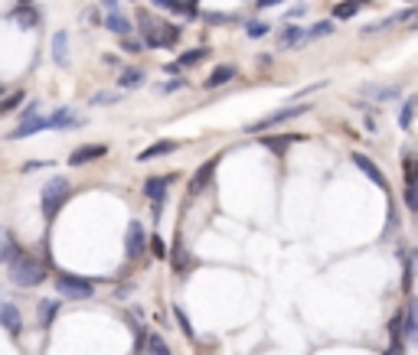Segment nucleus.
<instances>
[{
  "instance_id": "35",
  "label": "nucleus",
  "mask_w": 418,
  "mask_h": 355,
  "mask_svg": "<svg viewBox=\"0 0 418 355\" xmlns=\"http://www.w3.org/2000/svg\"><path fill=\"white\" fill-rule=\"evenodd\" d=\"M173 316H177V323H180L183 336H187V339H196V336H193V326H190V319H187V313H183L180 307H173Z\"/></svg>"
},
{
  "instance_id": "5",
  "label": "nucleus",
  "mask_w": 418,
  "mask_h": 355,
  "mask_svg": "<svg viewBox=\"0 0 418 355\" xmlns=\"http://www.w3.org/2000/svg\"><path fill=\"white\" fill-rule=\"evenodd\" d=\"M311 111V104H291V108H281V111L268 114V118H262L258 124H252V127H245V134H262V131H271V127H278V124H288L295 121V118H301V114Z\"/></svg>"
},
{
  "instance_id": "45",
  "label": "nucleus",
  "mask_w": 418,
  "mask_h": 355,
  "mask_svg": "<svg viewBox=\"0 0 418 355\" xmlns=\"http://www.w3.org/2000/svg\"><path fill=\"white\" fill-rule=\"evenodd\" d=\"M278 4H285V0H258V7L268 10V7H278Z\"/></svg>"
},
{
  "instance_id": "16",
  "label": "nucleus",
  "mask_w": 418,
  "mask_h": 355,
  "mask_svg": "<svg viewBox=\"0 0 418 355\" xmlns=\"http://www.w3.org/2000/svg\"><path fill=\"white\" fill-rule=\"evenodd\" d=\"M402 326H405L412 342H418V300L415 297L409 300V307L402 309Z\"/></svg>"
},
{
  "instance_id": "23",
  "label": "nucleus",
  "mask_w": 418,
  "mask_h": 355,
  "mask_svg": "<svg viewBox=\"0 0 418 355\" xmlns=\"http://www.w3.org/2000/svg\"><path fill=\"white\" fill-rule=\"evenodd\" d=\"M363 4H366V0H343V4H337V7H333V17H337V20H350V17H356Z\"/></svg>"
},
{
  "instance_id": "29",
  "label": "nucleus",
  "mask_w": 418,
  "mask_h": 355,
  "mask_svg": "<svg viewBox=\"0 0 418 355\" xmlns=\"http://www.w3.org/2000/svg\"><path fill=\"white\" fill-rule=\"evenodd\" d=\"M144 349H147V355H170V349H167V342H163V336H147V342H144Z\"/></svg>"
},
{
  "instance_id": "26",
  "label": "nucleus",
  "mask_w": 418,
  "mask_h": 355,
  "mask_svg": "<svg viewBox=\"0 0 418 355\" xmlns=\"http://www.w3.org/2000/svg\"><path fill=\"white\" fill-rule=\"evenodd\" d=\"M23 98H27V95H23V92L4 95V98H0V118H7L10 111H17V108H20V102H23Z\"/></svg>"
},
{
  "instance_id": "18",
  "label": "nucleus",
  "mask_w": 418,
  "mask_h": 355,
  "mask_svg": "<svg viewBox=\"0 0 418 355\" xmlns=\"http://www.w3.org/2000/svg\"><path fill=\"white\" fill-rule=\"evenodd\" d=\"M53 62H56V66H69V33L66 29H59L56 36H53Z\"/></svg>"
},
{
  "instance_id": "41",
  "label": "nucleus",
  "mask_w": 418,
  "mask_h": 355,
  "mask_svg": "<svg viewBox=\"0 0 418 355\" xmlns=\"http://www.w3.org/2000/svg\"><path fill=\"white\" fill-rule=\"evenodd\" d=\"M177 88H183V78H173V82H163V85H161L163 95H167V92H177Z\"/></svg>"
},
{
  "instance_id": "13",
  "label": "nucleus",
  "mask_w": 418,
  "mask_h": 355,
  "mask_svg": "<svg viewBox=\"0 0 418 355\" xmlns=\"http://www.w3.org/2000/svg\"><path fill=\"white\" fill-rule=\"evenodd\" d=\"M0 326L7 329V333H13V336H20V333H23V316H20V309L10 307V303H0Z\"/></svg>"
},
{
  "instance_id": "49",
  "label": "nucleus",
  "mask_w": 418,
  "mask_h": 355,
  "mask_svg": "<svg viewBox=\"0 0 418 355\" xmlns=\"http://www.w3.org/2000/svg\"><path fill=\"white\" fill-rule=\"evenodd\" d=\"M20 4H23V7H27V4H33V0H20Z\"/></svg>"
},
{
  "instance_id": "1",
  "label": "nucleus",
  "mask_w": 418,
  "mask_h": 355,
  "mask_svg": "<svg viewBox=\"0 0 418 355\" xmlns=\"http://www.w3.org/2000/svg\"><path fill=\"white\" fill-rule=\"evenodd\" d=\"M137 27H141V43H144L147 49L173 46V43L180 39V27H173V23H163V20L151 17V13H144V10H137Z\"/></svg>"
},
{
  "instance_id": "34",
  "label": "nucleus",
  "mask_w": 418,
  "mask_h": 355,
  "mask_svg": "<svg viewBox=\"0 0 418 355\" xmlns=\"http://www.w3.org/2000/svg\"><path fill=\"white\" fill-rule=\"evenodd\" d=\"M147 244H151V251H154V258H157V261H163V258H167V248H163L161 235H151V238H147Z\"/></svg>"
},
{
  "instance_id": "39",
  "label": "nucleus",
  "mask_w": 418,
  "mask_h": 355,
  "mask_svg": "<svg viewBox=\"0 0 418 355\" xmlns=\"http://www.w3.org/2000/svg\"><path fill=\"white\" fill-rule=\"evenodd\" d=\"M173 267H177V271H187V254H183V248L173 251Z\"/></svg>"
},
{
  "instance_id": "46",
  "label": "nucleus",
  "mask_w": 418,
  "mask_h": 355,
  "mask_svg": "<svg viewBox=\"0 0 418 355\" xmlns=\"http://www.w3.org/2000/svg\"><path fill=\"white\" fill-rule=\"evenodd\" d=\"M86 20H88V23H92V27H98V13H95V10H88V13H86Z\"/></svg>"
},
{
  "instance_id": "27",
  "label": "nucleus",
  "mask_w": 418,
  "mask_h": 355,
  "mask_svg": "<svg viewBox=\"0 0 418 355\" xmlns=\"http://www.w3.org/2000/svg\"><path fill=\"white\" fill-rule=\"evenodd\" d=\"M295 141H297V134H291V137H262V144H265L268 150H275V153H285Z\"/></svg>"
},
{
  "instance_id": "31",
  "label": "nucleus",
  "mask_w": 418,
  "mask_h": 355,
  "mask_svg": "<svg viewBox=\"0 0 418 355\" xmlns=\"http://www.w3.org/2000/svg\"><path fill=\"white\" fill-rule=\"evenodd\" d=\"M245 33L252 39H262V36H268V33H271V27H268V23H262V20H248L245 23Z\"/></svg>"
},
{
  "instance_id": "2",
  "label": "nucleus",
  "mask_w": 418,
  "mask_h": 355,
  "mask_svg": "<svg viewBox=\"0 0 418 355\" xmlns=\"http://www.w3.org/2000/svg\"><path fill=\"white\" fill-rule=\"evenodd\" d=\"M7 277H10V284H17V287H39V284H46V277H49V264L20 251L17 258L7 264Z\"/></svg>"
},
{
  "instance_id": "6",
  "label": "nucleus",
  "mask_w": 418,
  "mask_h": 355,
  "mask_svg": "<svg viewBox=\"0 0 418 355\" xmlns=\"http://www.w3.org/2000/svg\"><path fill=\"white\" fill-rule=\"evenodd\" d=\"M144 251H147V235H144V225L131 222V225H128V238H124V254H128V261H141Z\"/></svg>"
},
{
  "instance_id": "17",
  "label": "nucleus",
  "mask_w": 418,
  "mask_h": 355,
  "mask_svg": "<svg viewBox=\"0 0 418 355\" xmlns=\"http://www.w3.org/2000/svg\"><path fill=\"white\" fill-rule=\"evenodd\" d=\"M167 186H170V176H147L144 179V196L157 202V199L167 196Z\"/></svg>"
},
{
  "instance_id": "24",
  "label": "nucleus",
  "mask_w": 418,
  "mask_h": 355,
  "mask_svg": "<svg viewBox=\"0 0 418 355\" xmlns=\"http://www.w3.org/2000/svg\"><path fill=\"white\" fill-rule=\"evenodd\" d=\"M144 85V72L141 69H124L118 75V88H141Z\"/></svg>"
},
{
  "instance_id": "11",
  "label": "nucleus",
  "mask_w": 418,
  "mask_h": 355,
  "mask_svg": "<svg viewBox=\"0 0 418 355\" xmlns=\"http://www.w3.org/2000/svg\"><path fill=\"white\" fill-rule=\"evenodd\" d=\"M278 49H297V46H304L307 43V29H301V27H285V29H278Z\"/></svg>"
},
{
  "instance_id": "9",
  "label": "nucleus",
  "mask_w": 418,
  "mask_h": 355,
  "mask_svg": "<svg viewBox=\"0 0 418 355\" xmlns=\"http://www.w3.org/2000/svg\"><path fill=\"white\" fill-rule=\"evenodd\" d=\"M39 131H49V121L36 114V118H27L20 127H13V131L7 134V141H23V137H33V134H39Z\"/></svg>"
},
{
  "instance_id": "10",
  "label": "nucleus",
  "mask_w": 418,
  "mask_h": 355,
  "mask_svg": "<svg viewBox=\"0 0 418 355\" xmlns=\"http://www.w3.org/2000/svg\"><path fill=\"white\" fill-rule=\"evenodd\" d=\"M104 153H108L104 144H86V147H79L76 153L69 157V167H86V163H92V160H102Z\"/></svg>"
},
{
  "instance_id": "36",
  "label": "nucleus",
  "mask_w": 418,
  "mask_h": 355,
  "mask_svg": "<svg viewBox=\"0 0 418 355\" xmlns=\"http://www.w3.org/2000/svg\"><path fill=\"white\" fill-rule=\"evenodd\" d=\"M333 29H337V27H333V23H327V20H323V23H317V27H314L311 33H307V39H321V36H330Z\"/></svg>"
},
{
  "instance_id": "50",
  "label": "nucleus",
  "mask_w": 418,
  "mask_h": 355,
  "mask_svg": "<svg viewBox=\"0 0 418 355\" xmlns=\"http://www.w3.org/2000/svg\"><path fill=\"white\" fill-rule=\"evenodd\" d=\"M4 95H7V92H4V85H0V98H4Z\"/></svg>"
},
{
  "instance_id": "30",
  "label": "nucleus",
  "mask_w": 418,
  "mask_h": 355,
  "mask_svg": "<svg viewBox=\"0 0 418 355\" xmlns=\"http://www.w3.org/2000/svg\"><path fill=\"white\" fill-rule=\"evenodd\" d=\"M402 199H405V209L418 215V183H405V189H402Z\"/></svg>"
},
{
  "instance_id": "44",
  "label": "nucleus",
  "mask_w": 418,
  "mask_h": 355,
  "mask_svg": "<svg viewBox=\"0 0 418 355\" xmlns=\"http://www.w3.org/2000/svg\"><path fill=\"white\" fill-rule=\"evenodd\" d=\"M46 167H49L46 160H29L27 163V169H46Z\"/></svg>"
},
{
  "instance_id": "15",
  "label": "nucleus",
  "mask_w": 418,
  "mask_h": 355,
  "mask_svg": "<svg viewBox=\"0 0 418 355\" xmlns=\"http://www.w3.org/2000/svg\"><path fill=\"white\" fill-rule=\"evenodd\" d=\"M177 147H180L177 141H157V144H151L147 150H141V153H137V163H151V160L163 157V153H173Z\"/></svg>"
},
{
  "instance_id": "19",
  "label": "nucleus",
  "mask_w": 418,
  "mask_h": 355,
  "mask_svg": "<svg viewBox=\"0 0 418 355\" xmlns=\"http://www.w3.org/2000/svg\"><path fill=\"white\" fill-rule=\"evenodd\" d=\"M20 254V244H17V238L7 232V228H0V264H10L13 258Z\"/></svg>"
},
{
  "instance_id": "25",
  "label": "nucleus",
  "mask_w": 418,
  "mask_h": 355,
  "mask_svg": "<svg viewBox=\"0 0 418 355\" xmlns=\"http://www.w3.org/2000/svg\"><path fill=\"white\" fill-rule=\"evenodd\" d=\"M209 56V49H190V53H183V56H180V62H177V66H180V69H190V66H200V62H203V59H206Z\"/></svg>"
},
{
  "instance_id": "43",
  "label": "nucleus",
  "mask_w": 418,
  "mask_h": 355,
  "mask_svg": "<svg viewBox=\"0 0 418 355\" xmlns=\"http://www.w3.org/2000/svg\"><path fill=\"white\" fill-rule=\"evenodd\" d=\"M304 13H307V4H297V7H291L288 17H304Z\"/></svg>"
},
{
  "instance_id": "42",
  "label": "nucleus",
  "mask_w": 418,
  "mask_h": 355,
  "mask_svg": "<svg viewBox=\"0 0 418 355\" xmlns=\"http://www.w3.org/2000/svg\"><path fill=\"white\" fill-rule=\"evenodd\" d=\"M124 49H128V53H144V43H134V39H128V43H124Z\"/></svg>"
},
{
  "instance_id": "47",
  "label": "nucleus",
  "mask_w": 418,
  "mask_h": 355,
  "mask_svg": "<svg viewBox=\"0 0 418 355\" xmlns=\"http://www.w3.org/2000/svg\"><path fill=\"white\" fill-rule=\"evenodd\" d=\"M163 72H167V75H180V66H177V62H173V66H163Z\"/></svg>"
},
{
  "instance_id": "3",
  "label": "nucleus",
  "mask_w": 418,
  "mask_h": 355,
  "mask_svg": "<svg viewBox=\"0 0 418 355\" xmlns=\"http://www.w3.org/2000/svg\"><path fill=\"white\" fill-rule=\"evenodd\" d=\"M72 196V183L66 176H53L43 183V193H39V202H43V215H46V222H53L59 215V209L69 202Z\"/></svg>"
},
{
  "instance_id": "14",
  "label": "nucleus",
  "mask_w": 418,
  "mask_h": 355,
  "mask_svg": "<svg viewBox=\"0 0 418 355\" xmlns=\"http://www.w3.org/2000/svg\"><path fill=\"white\" fill-rule=\"evenodd\" d=\"M10 20H13L17 27H23V29H33V27H39V20H43V17H39V13L29 7V4H27V7H23V4H17V7L10 10Z\"/></svg>"
},
{
  "instance_id": "28",
  "label": "nucleus",
  "mask_w": 418,
  "mask_h": 355,
  "mask_svg": "<svg viewBox=\"0 0 418 355\" xmlns=\"http://www.w3.org/2000/svg\"><path fill=\"white\" fill-rule=\"evenodd\" d=\"M366 92H370L372 98H376V102H396V98H399V88H396V85H389V88H379V85H370Z\"/></svg>"
},
{
  "instance_id": "7",
  "label": "nucleus",
  "mask_w": 418,
  "mask_h": 355,
  "mask_svg": "<svg viewBox=\"0 0 418 355\" xmlns=\"http://www.w3.org/2000/svg\"><path fill=\"white\" fill-rule=\"evenodd\" d=\"M46 121H49V131H76V127H82V114L72 111V108H56Z\"/></svg>"
},
{
  "instance_id": "21",
  "label": "nucleus",
  "mask_w": 418,
  "mask_h": 355,
  "mask_svg": "<svg viewBox=\"0 0 418 355\" xmlns=\"http://www.w3.org/2000/svg\"><path fill=\"white\" fill-rule=\"evenodd\" d=\"M56 309H59L56 300H39V307H36V323H39V326H43V329L53 326V319H56Z\"/></svg>"
},
{
  "instance_id": "32",
  "label": "nucleus",
  "mask_w": 418,
  "mask_h": 355,
  "mask_svg": "<svg viewBox=\"0 0 418 355\" xmlns=\"http://www.w3.org/2000/svg\"><path fill=\"white\" fill-rule=\"evenodd\" d=\"M412 118H415V102H405L402 104V111H399V127L402 131H409L412 127Z\"/></svg>"
},
{
  "instance_id": "48",
  "label": "nucleus",
  "mask_w": 418,
  "mask_h": 355,
  "mask_svg": "<svg viewBox=\"0 0 418 355\" xmlns=\"http://www.w3.org/2000/svg\"><path fill=\"white\" fill-rule=\"evenodd\" d=\"M102 4H104L108 10H118V0H102Z\"/></svg>"
},
{
  "instance_id": "22",
  "label": "nucleus",
  "mask_w": 418,
  "mask_h": 355,
  "mask_svg": "<svg viewBox=\"0 0 418 355\" xmlns=\"http://www.w3.org/2000/svg\"><path fill=\"white\" fill-rule=\"evenodd\" d=\"M104 27L112 29L114 36H128V33H131V23H128V17H121L118 10H108V20H104Z\"/></svg>"
},
{
  "instance_id": "40",
  "label": "nucleus",
  "mask_w": 418,
  "mask_h": 355,
  "mask_svg": "<svg viewBox=\"0 0 418 355\" xmlns=\"http://www.w3.org/2000/svg\"><path fill=\"white\" fill-rule=\"evenodd\" d=\"M206 20H209V23H216V27H219V23H232L229 13H206Z\"/></svg>"
},
{
  "instance_id": "51",
  "label": "nucleus",
  "mask_w": 418,
  "mask_h": 355,
  "mask_svg": "<svg viewBox=\"0 0 418 355\" xmlns=\"http://www.w3.org/2000/svg\"><path fill=\"white\" fill-rule=\"evenodd\" d=\"M415 102H418V98H415Z\"/></svg>"
},
{
  "instance_id": "20",
  "label": "nucleus",
  "mask_w": 418,
  "mask_h": 355,
  "mask_svg": "<svg viewBox=\"0 0 418 355\" xmlns=\"http://www.w3.org/2000/svg\"><path fill=\"white\" fill-rule=\"evenodd\" d=\"M236 75H238L236 66H216V69H213V75H209L203 85H206V88H219V85H229Z\"/></svg>"
},
{
  "instance_id": "12",
  "label": "nucleus",
  "mask_w": 418,
  "mask_h": 355,
  "mask_svg": "<svg viewBox=\"0 0 418 355\" xmlns=\"http://www.w3.org/2000/svg\"><path fill=\"white\" fill-rule=\"evenodd\" d=\"M216 167H219V157H213V160H206L200 169H196V176L190 179V196H196V193H203V189L213 183V173H216Z\"/></svg>"
},
{
  "instance_id": "8",
  "label": "nucleus",
  "mask_w": 418,
  "mask_h": 355,
  "mask_svg": "<svg viewBox=\"0 0 418 355\" xmlns=\"http://www.w3.org/2000/svg\"><path fill=\"white\" fill-rule=\"evenodd\" d=\"M353 163H356V167L363 169V176L370 179V183H376V186H379L382 193H389V179H386V173H382V169L376 167V163H372V160L366 157V153H353Z\"/></svg>"
},
{
  "instance_id": "37",
  "label": "nucleus",
  "mask_w": 418,
  "mask_h": 355,
  "mask_svg": "<svg viewBox=\"0 0 418 355\" xmlns=\"http://www.w3.org/2000/svg\"><path fill=\"white\" fill-rule=\"evenodd\" d=\"M154 4L163 10H173V13H187V4H183V0H154Z\"/></svg>"
},
{
  "instance_id": "33",
  "label": "nucleus",
  "mask_w": 418,
  "mask_h": 355,
  "mask_svg": "<svg viewBox=\"0 0 418 355\" xmlns=\"http://www.w3.org/2000/svg\"><path fill=\"white\" fill-rule=\"evenodd\" d=\"M118 102V95L114 92H98V95H92V102L88 104H95V108H108V104H114Z\"/></svg>"
},
{
  "instance_id": "38",
  "label": "nucleus",
  "mask_w": 418,
  "mask_h": 355,
  "mask_svg": "<svg viewBox=\"0 0 418 355\" xmlns=\"http://www.w3.org/2000/svg\"><path fill=\"white\" fill-rule=\"evenodd\" d=\"M402 169H405V183H418V160H405Z\"/></svg>"
},
{
  "instance_id": "4",
  "label": "nucleus",
  "mask_w": 418,
  "mask_h": 355,
  "mask_svg": "<svg viewBox=\"0 0 418 355\" xmlns=\"http://www.w3.org/2000/svg\"><path fill=\"white\" fill-rule=\"evenodd\" d=\"M56 290H59V297H66V300H88L92 293H95V281L62 271L56 277Z\"/></svg>"
}]
</instances>
